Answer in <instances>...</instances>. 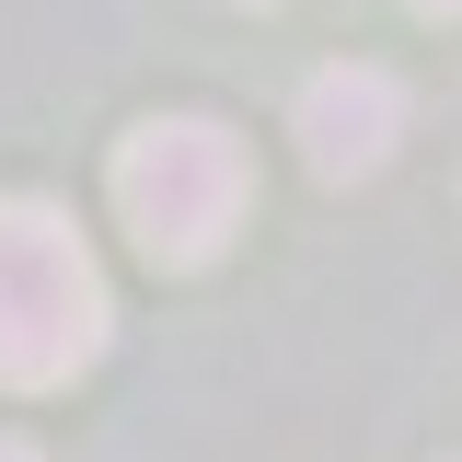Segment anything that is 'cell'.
<instances>
[{
	"label": "cell",
	"mask_w": 462,
	"mask_h": 462,
	"mask_svg": "<svg viewBox=\"0 0 462 462\" xmlns=\"http://www.w3.org/2000/svg\"><path fill=\"white\" fill-rule=\"evenodd\" d=\"M243 197H254V173H243V139H231L220 116H151L116 151V220L173 278L208 266L231 231H243Z\"/></svg>",
	"instance_id": "cell-2"
},
{
	"label": "cell",
	"mask_w": 462,
	"mask_h": 462,
	"mask_svg": "<svg viewBox=\"0 0 462 462\" xmlns=\"http://www.w3.org/2000/svg\"><path fill=\"white\" fill-rule=\"evenodd\" d=\"M393 139H404V81H393V69L336 58V69L300 81V162L324 173V185L382 173V162H393Z\"/></svg>",
	"instance_id": "cell-3"
},
{
	"label": "cell",
	"mask_w": 462,
	"mask_h": 462,
	"mask_svg": "<svg viewBox=\"0 0 462 462\" xmlns=\"http://www.w3.org/2000/svg\"><path fill=\"white\" fill-rule=\"evenodd\" d=\"M0 462H35V451H23V439H0Z\"/></svg>",
	"instance_id": "cell-5"
},
{
	"label": "cell",
	"mask_w": 462,
	"mask_h": 462,
	"mask_svg": "<svg viewBox=\"0 0 462 462\" xmlns=\"http://www.w3.org/2000/svg\"><path fill=\"white\" fill-rule=\"evenodd\" d=\"M416 12H428V23H451V12H462V0H416Z\"/></svg>",
	"instance_id": "cell-4"
},
{
	"label": "cell",
	"mask_w": 462,
	"mask_h": 462,
	"mask_svg": "<svg viewBox=\"0 0 462 462\" xmlns=\"http://www.w3.org/2000/svg\"><path fill=\"white\" fill-rule=\"evenodd\" d=\"M93 358H105V278L81 231L35 197H0V393H47Z\"/></svg>",
	"instance_id": "cell-1"
}]
</instances>
